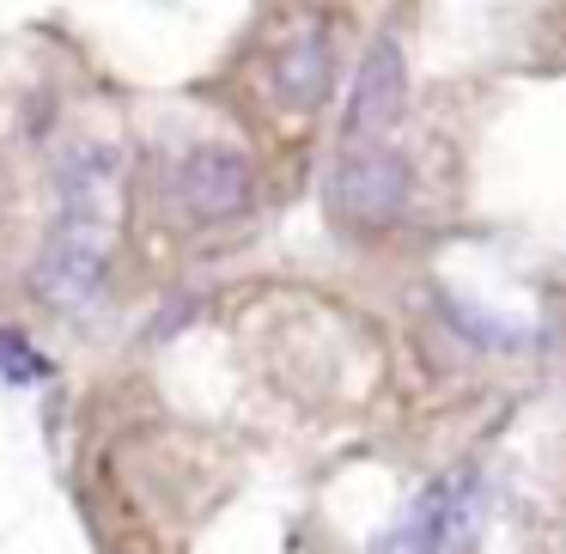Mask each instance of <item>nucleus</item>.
<instances>
[{
  "mask_svg": "<svg viewBox=\"0 0 566 554\" xmlns=\"http://www.w3.org/2000/svg\"><path fill=\"white\" fill-rule=\"evenodd\" d=\"M104 262H111V226L55 213L50 238H43V250H38V269H31V286H38V299H50L55 311L86 317V305L104 286Z\"/></svg>",
  "mask_w": 566,
  "mask_h": 554,
  "instance_id": "1",
  "label": "nucleus"
},
{
  "mask_svg": "<svg viewBox=\"0 0 566 554\" xmlns=\"http://www.w3.org/2000/svg\"><path fill=\"white\" fill-rule=\"evenodd\" d=\"M165 208L184 226H226L250 208V159L232 147H189L165 171Z\"/></svg>",
  "mask_w": 566,
  "mask_h": 554,
  "instance_id": "2",
  "label": "nucleus"
},
{
  "mask_svg": "<svg viewBox=\"0 0 566 554\" xmlns=\"http://www.w3.org/2000/svg\"><path fill=\"white\" fill-rule=\"evenodd\" d=\"M469 488H475L469 469H444L439 481H427V488L408 500L402 524L384 536V554H444L457 542V530H463Z\"/></svg>",
  "mask_w": 566,
  "mask_h": 554,
  "instance_id": "5",
  "label": "nucleus"
},
{
  "mask_svg": "<svg viewBox=\"0 0 566 554\" xmlns=\"http://www.w3.org/2000/svg\"><path fill=\"white\" fill-rule=\"evenodd\" d=\"M329 201L354 226H390L408 208V159L378 140V147H342L329 171Z\"/></svg>",
  "mask_w": 566,
  "mask_h": 554,
  "instance_id": "3",
  "label": "nucleus"
},
{
  "mask_svg": "<svg viewBox=\"0 0 566 554\" xmlns=\"http://www.w3.org/2000/svg\"><path fill=\"white\" fill-rule=\"evenodd\" d=\"M0 378L7 384H38V378H50V359H43L19 330H0Z\"/></svg>",
  "mask_w": 566,
  "mask_h": 554,
  "instance_id": "8",
  "label": "nucleus"
},
{
  "mask_svg": "<svg viewBox=\"0 0 566 554\" xmlns=\"http://www.w3.org/2000/svg\"><path fill=\"white\" fill-rule=\"evenodd\" d=\"M55 196H62L67 220H92L116 232V208H123V153L111 140H80L55 171Z\"/></svg>",
  "mask_w": 566,
  "mask_h": 554,
  "instance_id": "6",
  "label": "nucleus"
},
{
  "mask_svg": "<svg viewBox=\"0 0 566 554\" xmlns=\"http://www.w3.org/2000/svg\"><path fill=\"white\" fill-rule=\"evenodd\" d=\"M402 104H408V62L396 50V38H378L354 74L342 147H378V140H390L402 128Z\"/></svg>",
  "mask_w": 566,
  "mask_h": 554,
  "instance_id": "4",
  "label": "nucleus"
},
{
  "mask_svg": "<svg viewBox=\"0 0 566 554\" xmlns=\"http://www.w3.org/2000/svg\"><path fill=\"white\" fill-rule=\"evenodd\" d=\"M329 86H335L329 38H323L317 25L293 31V38L281 43V55H274V98H281L286 111H317V104L329 98Z\"/></svg>",
  "mask_w": 566,
  "mask_h": 554,
  "instance_id": "7",
  "label": "nucleus"
}]
</instances>
